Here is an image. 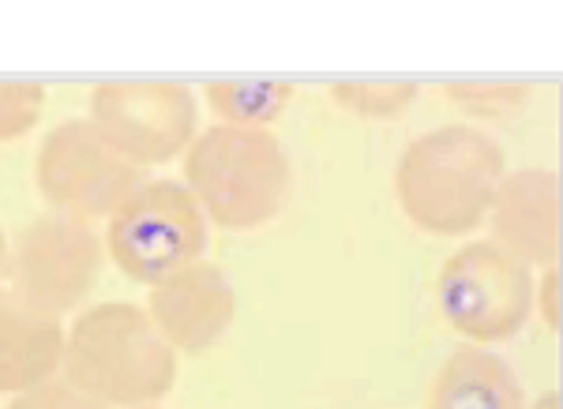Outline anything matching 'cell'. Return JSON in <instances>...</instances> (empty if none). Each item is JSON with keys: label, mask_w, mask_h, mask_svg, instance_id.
<instances>
[{"label": "cell", "mask_w": 563, "mask_h": 409, "mask_svg": "<svg viewBox=\"0 0 563 409\" xmlns=\"http://www.w3.org/2000/svg\"><path fill=\"white\" fill-rule=\"evenodd\" d=\"M0 270H8V241H4V233H0Z\"/></svg>", "instance_id": "20"}, {"label": "cell", "mask_w": 563, "mask_h": 409, "mask_svg": "<svg viewBox=\"0 0 563 409\" xmlns=\"http://www.w3.org/2000/svg\"><path fill=\"white\" fill-rule=\"evenodd\" d=\"M34 180L49 211L95 222L113 214L147 177L84 117L57 124L45 135Z\"/></svg>", "instance_id": "7"}, {"label": "cell", "mask_w": 563, "mask_h": 409, "mask_svg": "<svg viewBox=\"0 0 563 409\" xmlns=\"http://www.w3.org/2000/svg\"><path fill=\"white\" fill-rule=\"evenodd\" d=\"M294 95V84L282 79H214L203 90L218 121L233 129H267L286 113Z\"/></svg>", "instance_id": "13"}, {"label": "cell", "mask_w": 563, "mask_h": 409, "mask_svg": "<svg viewBox=\"0 0 563 409\" xmlns=\"http://www.w3.org/2000/svg\"><path fill=\"white\" fill-rule=\"evenodd\" d=\"M493 241L526 267H560L563 256V180L556 169H507L488 207Z\"/></svg>", "instance_id": "9"}, {"label": "cell", "mask_w": 563, "mask_h": 409, "mask_svg": "<svg viewBox=\"0 0 563 409\" xmlns=\"http://www.w3.org/2000/svg\"><path fill=\"white\" fill-rule=\"evenodd\" d=\"M8 409H109V406H102L98 398L84 395V390H76L57 376V379H49V384L15 395L12 402H8Z\"/></svg>", "instance_id": "17"}, {"label": "cell", "mask_w": 563, "mask_h": 409, "mask_svg": "<svg viewBox=\"0 0 563 409\" xmlns=\"http://www.w3.org/2000/svg\"><path fill=\"white\" fill-rule=\"evenodd\" d=\"M151 323L180 357H203L238 320V289L222 267L199 259L151 286Z\"/></svg>", "instance_id": "10"}, {"label": "cell", "mask_w": 563, "mask_h": 409, "mask_svg": "<svg viewBox=\"0 0 563 409\" xmlns=\"http://www.w3.org/2000/svg\"><path fill=\"white\" fill-rule=\"evenodd\" d=\"M90 124L135 166H162L192 147L199 106L185 84L109 79L90 90Z\"/></svg>", "instance_id": "8"}, {"label": "cell", "mask_w": 563, "mask_h": 409, "mask_svg": "<svg viewBox=\"0 0 563 409\" xmlns=\"http://www.w3.org/2000/svg\"><path fill=\"white\" fill-rule=\"evenodd\" d=\"M560 286H563L560 267H549V270H544V278H541V289H533V305H541V320L549 323L552 331H560V323H563Z\"/></svg>", "instance_id": "18"}, {"label": "cell", "mask_w": 563, "mask_h": 409, "mask_svg": "<svg viewBox=\"0 0 563 409\" xmlns=\"http://www.w3.org/2000/svg\"><path fill=\"white\" fill-rule=\"evenodd\" d=\"M211 222L185 188V180H143L135 192L109 214L106 259L117 263L135 286H158L177 270L207 256Z\"/></svg>", "instance_id": "4"}, {"label": "cell", "mask_w": 563, "mask_h": 409, "mask_svg": "<svg viewBox=\"0 0 563 409\" xmlns=\"http://www.w3.org/2000/svg\"><path fill=\"white\" fill-rule=\"evenodd\" d=\"M106 267V241L84 218L45 211L8 248V289L49 320L84 308Z\"/></svg>", "instance_id": "6"}, {"label": "cell", "mask_w": 563, "mask_h": 409, "mask_svg": "<svg viewBox=\"0 0 563 409\" xmlns=\"http://www.w3.org/2000/svg\"><path fill=\"white\" fill-rule=\"evenodd\" d=\"M526 390L511 361L485 345H462L440 365L429 409H526Z\"/></svg>", "instance_id": "12"}, {"label": "cell", "mask_w": 563, "mask_h": 409, "mask_svg": "<svg viewBox=\"0 0 563 409\" xmlns=\"http://www.w3.org/2000/svg\"><path fill=\"white\" fill-rule=\"evenodd\" d=\"M507 173L504 147L474 124H443L402 151L395 199L429 237H466L485 225Z\"/></svg>", "instance_id": "1"}, {"label": "cell", "mask_w": 563, "mask_h": 409, "mask_svg": "<svg viewBox=\"0 0 563 409\" xmlns=\"http://www.w3.org/2000/svg\"><path fill=\"white\" fill-rule=\"evenodd\" d=\"M327 95L339 102V109L361 117V121H395V117L410 113L413 102L421 98V87L390 79V84H372V79H346V84H331Z\"/></svg>", "instance_id": "14"}, {"label": "cell", "mask_w": 563, "mask_h": 409, "mask_svg": "<svg viewBox=\"0 0 563 409\" xmlns=\"http://www.w3.org/2000/svg\"><path fill=\"white\" fill-rule=\"evenodd\" d=\"M45 87L42 84H0V143L23 140L42 121Z\"/></svg>", "instance_id": "16"}, {"label": "cell", "mask_w": 563, "mask_h": 409, "mask_svg": "<svg viewBox=\"0 0 563 409\" xmlns=\"http://www.w3.org/2000/svg\"><path fill=\"white\" fill-rule=\"evenodd\" d=\"M60 379L109 409H143L174 390L177 353L151 323L147 308L102 301L71 320Z\"/></svg>", "instance_id": "2"}, {"label": "cell", "mask_w": 563, "mask_h": 409, "mask_svg": "<svg viewBox=\"0 0 563 409\" xmlns=\"http://www.w3.org/2000/svg\"><path fill=\"white\" fill-rule=\"evenodd\" d=\"M65 327L0 289V395H23L60 376Z\"/></svg>", "instance_id": "11"}, {"label": "cell", "mask_w": 563, "mask_h": 409, "mask_svg": "<svg viewBox=\"0 0 563 409\" xmlns=\"http://www.w3.org/2000/svg\"><path fill=\"white\" fill-rule=\"evenodd\" d=\"M294 169L267 129L214 124L185 151V188L218 230L249 233L282 214Z\"/></svg>", "instance_id": "3"}, {"label": "cell", "mask_w": 563, "mask_h": 409, "mask_svg": "<svg viewBox=\"0 0 563 409\" xmlns=\"http://www.w3.org/2000/svg\"><path fill=\"white\" fill-rule=\"evenodd\" d=\"M443 95L459 109H466L470 117H481V121L519 117L526 102H530V87L526 84H499V79H459V84L443 87Z\"/></svg>", "instance_id": "15"}, {"label": "cell", "mask_w": 563, "mask_h": 409, "mask_svg": "<svg viewBox=\"0 0 563 409\" xmlns=\"http://www.w3.org/2000/svg\"><path fill=\"white\" fill-rule=\"evenodd\" d=\"M526 409H563V395L560 390H549V395H541L533 406H526Z\"/></svg>", "instance_id": "19"}, {"label": "cell", "mask_w": 563, "mask_h": 409, "mask_svg": "<svg viewBox=\"0 0 563 409\" xmlns=\"http://www.w3.org/2000/svg\"><path fill=\"white\" fill-rule=\"evenodd\" d=\"M533 267L493 237L462 244L435 281L443 320L474 345L511 342L533 316Z\"/></svg>", "instance_id": "5"}, {"label": "cell", "mask_w": 563, "mask_h": 409, "mask_svg": "<svg viewBox=\"0 0 563 409\" xmlns=\"http://www.w3.org/2000/svg\"><path fill=\"white\" fill-rule=\"evenodd\" d=\"M143 409H154V406H143Z\"/></svg>", "instance_id": "21"}]
</instances>
